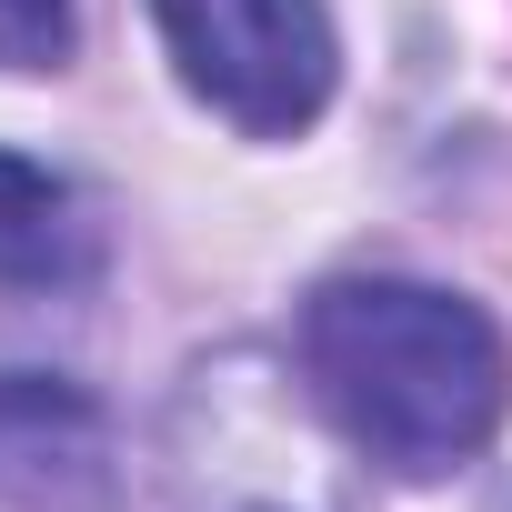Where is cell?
I'll return each instance as SVG.
<instances>
[{"instance_id":"3","label":"cell","mask_w":512,"mask_h":512,"mask_svg":"<svg viewBox=\"0 0 512 512\" xmlns=\"http://www.w3.org/2000/svg\"><path fill=\"white\" fill-rule=\"evenodd\" d=\"M101 482V402L51 372H0V502H71Z\"/></svg>"},{"instance_id":"2","label":"cell","mask_w":512,"mask_h":512,"mask_svg":"<svg viewBox=\"0 0 512 512\" xmlns=\"http://www.w3.org/2000/svg\"><path fill=\"white\" fill-rule=\"evenodd\" d=\"M161 51L191 101H211L251 141H292L322 121L342 51L322 0H151Z\"/></svg>"},{"instance_id":"5","label":"cell","mask_w":512,"mask_h":512,"mask_svg":"<svg viewBox=\"0 0 512 512\" xmlns=\"http://www.w3.org/2000/svg\"><path fill=\"white\" fill-rule=\"evenodd\" d=\"M81 41L71 0H0V71H61Z\"/></svg>"},{"instance_id":"1","label":"cell","mask_w":512,"mask_h":512,"mask_svg":"<svg viewBox=\"0 0 512 512\" xmlns=\"http://www.w3.org/2000/svg\"><path fill=\"white\" fill-rule=\"evenodd\" d=\"M302 372L342 442L392 482L462 472L512 412V352L492 312L392 272H352L302 302Z\"/></svg>"},{"instance_id":"4","label":"cell","mask_w":512,"mask_h":512,"mask_svg":"<svg viewBox=\"0 0 512 512\" xmlns=\"http://www.w3.org/2000/svg\"><path fill=\"white\" fill-rule=\"evenodd\" d=\"M91 262V221L61 171L0 151V282H71Z\"/></svg>"}]
</instances>
